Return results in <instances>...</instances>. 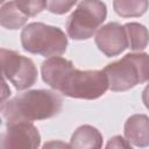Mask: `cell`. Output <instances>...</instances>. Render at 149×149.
I'll use <instances>...</instances> for the list:
<instances>
[{"instance_id":"5b68a950","label":"cell","mask_w":149,"mask_h":149,"mask_svg":"<svg viewBox=\"0 0 149 149\" xmlns=\"http://www.w3.org/2000/svg\"><path fill=\"white\" fill-rule=\"evenodd\" d=\"M107 16L106 5L100 0H83L69 16L65 28L72 40H87L93 36Z\"/></svg>"},{"instance_id":"7a4b0ae2","label":"cell","mask_w":149,"mask_h":149,"mask_svg":"<svg viewBox=\"0 0 149 149\" xmlns=\"http://www.w3.org/2000/svg\"><path fill=\"white\" fill-rule=\"evenodd\" d=\"M63 106L59 94L50 90H30L2 101L1 115L7 125L45 120L57 115Z\"/></svg>"},{"instance_id":"8992f818","label":"cell","mask_w":149,"mask_h":149,"mask_svg":"<svg viewBox=\"0 0 149 149\" xmlns=\"http://www.w3.org/2000/svg\"><path fill=\"white\" fill-rule=\"evenodd\" d=\"M1 66L3 77L16 90H26L37 80V69L34 62L16 51L1 49Z\"/></svg>"},{"instance_id":"ba28073f","label":"cell","mask_w":149,"mask_h":149,"mask_svg":"<svg viewBox=\"0 0 149 149\" xmlns=\"http://www.w3.org/2000/svg\"><path fill=\"white\" fill-rule=\"evenodd\" d=\"M94 41L98 49L107 57L118 56L128 48L125 27L118 22H109L99 28Z\"/></svg>"},{"instance_id":"9a60e30c","label":"cell","mask_w":149,"mask_h":149,"mask_svg":"<svg viewBox=\"0 0 149 149\" xmlns=\"http://www.w3.org/2000/svg\"><path fill=\"white\" fill-rule=\"evenodd\" d=\"M76 2L77 0H47V8L50 13L61 15L69 12Z\"/></svg>"},{"instance_id":"30bf717a","label":"cell","mask_w":149,"mask_h":149,"mask_svg":"<svg viewBox=\"0 0 149 149\" xmlns=\"http://www.w3.org/2000/svg\"><path fill=\"white\" fill-rule=\"evenodd\" d=\"M71 148L86 149V148H100L102 146V135L93 126L83 125L78 127L70 140Z\"/></svg>"},{"instance_id":"9c48e42d","label":"cell","mask_w":149,"mask_h":149,"mask_svg":"<svg viewBox=\"0 0 149 149\" xmlns=\"http://www.w3.org/2000/svg\"><path fill=\"white\" fill-rule=\"evenodd\" d=\"M125 136L135 147L149 146V118L144 114H134L125 123Z\"/></svg>"},{"instance_id":"277c9868","label":"cell","mask_w":149,"mask_h":149,"mask_svg":"<svg viewBox=\"0 0 149 149\" xmlns=\"http://www.w3.org/2000/svg\"><path fill=\"white\" fill-rule=\"evenodd\" d=\"M22 48L35 55L44 57L59 56L66 51L68 37L65 33L55 26L42 22H31L21 31Z\"/></svg>"},{"instance_id":"7c38bea8","label":"cell","mask_w":149,"mask_h":149,"mask_svg":"<svg viewBox=\"0 0 149 149\" xmlns=\"http://www.w3.org/2000/svg\"><path fill=\"white\" fill-rule=\"evenodd\" d=\"M123 27L127 34L129 49L134 51H140L147 48L149 43V31L143 24L137 22H128Z\"/></svg>"},{"instance_id":"2e32d148","label":"cell","mask_w":149,"mask_h":149,"mask_svg":"<svg viewBox=\"0 0 149 149\" xmlns=\"http://www.w3.org/2000/svg\"><path fill=\"white\" fill-rule=\"evenodd\" d=\"M106 147L107 148H130V142L126 139H123L122 136H120V135H116V136H114V137H112L109 141H108V143L106 144Z\"/></svg>"},{"instance_id":"ac0fdd59","label":"cell","mask_w":149,"mask_h":149,"mask_svg":"<svg viewBox=\"0 0 149 149\" xmlns=\"http://www.w3.org/2000/svg\"><path fill=\"white\" fill-rule=\"evenodd\" d=\"M47 147H61V148H71L70 144H66V143H63V142H48L43 146V148H47Z\"/></svg>"},{"instance_id":"4fadbf2b","label":"cell","mask_w":149,"mask_h":149,"mask_svg":"<svg viewBox=\"0 0 149 149\" xmlns=\"http://www.w3.org/2000/svg\"><path fill=\"white\" fill-rule=\"evenodd\" d=\"M114 12L122 17H139L149 8V0H113Z\"/></svg>"},{"instance_id":"d6986e66","label":"cell","mask_w":149,"mask_h":149,"mask_svg":"<svg viewBox=\"0 0 149 149\" xmlns=\"http://www.w3.org/2000/svg\"><path fill=\"white\" fill-rule=\"evenodd\" d=\"M3 1H5V0H1V2H3Z\"/></svg>"},{"instance_id":"6da1fadb","label":"cell","mask_w":149,"mask_h":149,"mask_svg":"<svg viewBox=\"0 0 149 149\" xmlns=\"http://www.w3.org/2000/svg\"><path fill=\"white\" fill-rule=\"evenodd\" d=\"M41 73L44 83L70 98L93 100L109 88L104 70H78L71 61L61 56L47 58L41 65Z\"/></svg>"},{"instance_id":"e0dca14e","label":"cell","mask_w":149,"mask_h":149,"mask_svg":"<svg viewBox=\"0 0 149 149\" xmlns=\"http://www.w3.org/2000/svg\"><path fill=\"white\" fill-rule=\"evenodd\" d=\"M142 101H143L144 106L149 109V84L144 87V90L142 92Z\"/></svg>"},{"instance_id":"3957f363","label":"cell","mask_w":149,"mask_h":149,"mask_svg":"<svg viewBox=\"0 0 149 149\" xmlns=\"http://www.w3.org/2000/svg\"><path fill=\"white\" fill-rule=\"evenodd\" d=\"M109 90L123 92L149 80V55L146 52L127 54L121 59L109 63L104 69Z\"/></svg>"},{"instance_id":"5bb4252c","label":"cell","mask_w":149,"mask_h":149,"mask_svg":"<svg viewBox=\"0 0 149 149\" xmlns=\"http://www.w3.org/2000/svg\"><path fill=\"white\" fill-rule=\"evenodd\" d=\"M15 2L27 16H35L47 7V0H15Z\"/></svg>"},{"instance_id":"52a82bcc","label":"cell","mask_w":149,"mask_h":149,"mask_svg":"<svg viewBox=\"0 0 149 149\" xmlns=\"http://www.w3.org/2000/svg\"><path fill=\"white\" fill-rule=\"evenodd\" d=\"M41 135L31 122H15L7 125V129L1 135L0 147L9 148H37L40 147Z\"/></svg>"},{"instance_id":"8fae6325","label":"cell","mask_w":149,"mask_h":149,"mask_svg":"<svg viewBox=\"0 0 149 149\" xmlns=\"http://www.w3.org/2000/svg\"><path fill=\"white\" fill-rule=\"evenodd\" d=\"M29 16H27L14 1H8L1 6L0 10V22L6 29H19L27 22Z\"/></svg>"}]
</instances>
